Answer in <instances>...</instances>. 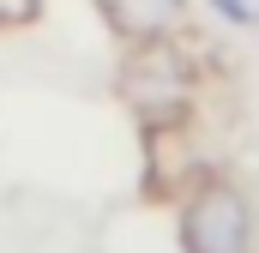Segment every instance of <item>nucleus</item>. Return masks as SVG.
Returning <instances> with one entry per match:
<instances>
[{
    "label": "nucleus",
    "mask_w": 259,
    "mask_h": 253,
    "mask_svg": "<svg viewBox=\"0 0 259 253\" xmlns=\"http://www.w3.org/2000/svg\"><path fill=\"white\" fill-rule=\"evenodd\" d=\"M205 6L235 30H259V0H205Z\"/></svg>",
    "instance_id": "7ed1b4c3"
},
{
    "label": "nucleus",
    "mask_w": 259,
    "mask_h": 253,
    "mask_svg": "<svg viewBox=\"0 0 259 253\" xmlns=\"http://www.w3.org/2000/svg\"><path fill=\"white\" fill-rule=\"evenodd\" d=\"M175 235H181V253H247L253 247L247 193L235 187V181H199L181 199Z\"/></svg>",
    "instance_id": "f257e3e1"
},
{
    "label": "nucleus",
    "mask_w": 259,
    "mask_h": 253,
    "mask_svg": "<svg viewBox=\"0 0 259 253\" xmlns=\"http://www.w3.org/2000/svg\"><path fill=\"white\" fill-rule=\"evenodd\" d=\"M103 12V24L121 36V43H163L181 18H187V0H91Z\"/></svg>",
    "instance_id": "f03ea898"
},
{
    "label": "nucleus",
    "mask_w": 259,
    "mask_h": 253,
    "mask_svg": "<svg viewBox=\"0 0 259 253\" xmlns=\"http://www.w3.org/2000/svg\"><path fill=\"white\" fill-rule=\"evenodd\" d=\"M36 6H42V0H0V30L30 24V18H36Z\"/></svg>",
    "instance_id": "20e7f679"
}]
</instances>
